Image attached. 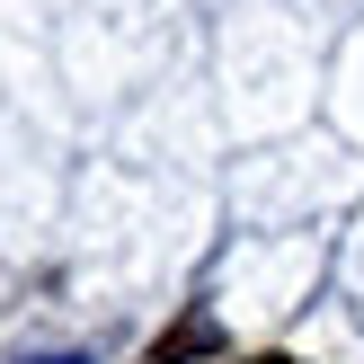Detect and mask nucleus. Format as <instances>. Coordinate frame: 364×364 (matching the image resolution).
Returning a JSON list of instances; mask_svg holds the SVG:
<instances>
[{
    "instance_id": "obj_3",
    "label": "nucleus",
    "mask_w": 364,
    "mask_h": 364,
    "mask_svg": "<svg viewBox=\"0 0 364 364\" xmlns=\"http://www.w3.org/2000/svg\"><path fill=\"white\" fill-rule=\"evenodd\" d=\"M45 364H80V355H45Z\"/></svg>"
},
{
    "instance_id": "obj_2",
    "label": "nucleus",
    "mask_w": 364,
    "mask_h": 364,
    "mask_svg": "<svg viewBox=\"0 0 364 364\" xmlns=\"http://www.w3.org/2000/svg\"><path fill=\"white\" fill-rule=\"evenodd\" d=\"M240 364H302V355H240Z\"/></svg>"
},
{
    "instance_id": "obj_1",
    "label": "nucleus",
    "mask_w": 364,
    "mask_h": 364,
    "mask_svg": "<svg viewBox=\"0 0 364 364\" xmlns=\"http://www.w3.org/2000/svg\"><path fill=\"white\" fill-rule=\"evenodd\" d=\"M213 347H223L213 311H187V320H178V329H169V338L151 347V364H187V355H213Z\"/></svg>"
}]
</instances>
